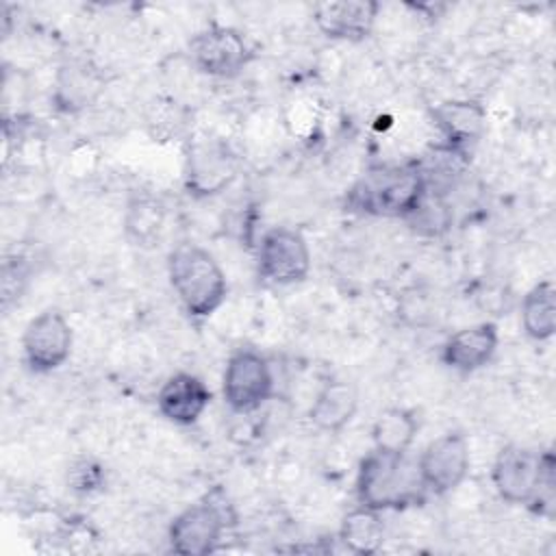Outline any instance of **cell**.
Returning a JSON list of instances; mask_svg holds the SVG:
<instances>
[{
	"label": "cell",
	"mask_w": 556,
	"mask_h": 556,
	"mask_svg": "<svg viewBox=\"0 0 556 556\" xmlns=\"http://www.w3.org/2000/svg\"><path fill=\"white\" fill-rule=\"evenodd\" d=\"M74 330L65 315L56 308H46L33 317L22 334L24 363L33 374H50L65 365L72 354Z\"/></svg>",
	"instance_id": "obj_9"
},
{
	"label": "cell",
	"mask_w": 556,
	"mask_h": 556,
	"mask_svg": "<svg viewBox=\"0 0 556 556\" xmlns=\"http://www.w3.org/2000/svg\"><path fill=\"white\" fill-rule=\"evenodd\" d=\"M541 452L508 443L504 445L491 467V480L497 495L515 506H528L536 478H539Z\"/></svg>",
	"instance_id": "obj_11"
},
{
	"label": "cell",
	"mask_w": 556,
	"mask_h": 556,
	"mask_svg": "<svg viewBox=\"0 0 556 556\" xmlns=\"http://www.w3.org/2000/svg\"><path fill=\"white\" fill-rule=\"evenodd\" d=\"M471 456L465 434L445 432L430 441L417 458V471L426 493L447 495L463 484Z\"/></svg>",
	"instance_id": "obj_10"
},
{
	"label": "cell",
	"mask_w": 556,
	"mask_h": 556,
	"mask_svg": "<svg viewBox=\"0 0 556 556\" xmlns=\"http://www.w3.org/2000/svg\"><path fill=\"white\" fill-rule=\"evenodd\" d=\"M167 206L161 198L137 191L128 198L124 211V232L130 243L139 248H154L165 230Z\"/></svg>",
	"instance_id": "obj_18"
},
{
	"label": "cell",
	"mask_w": 556,
	"mask_h": 556,
	"mask_svg": "<svg viewBox=\"0 0 556 556\" xmlns=\"http://www.w3.org/2000/svg\"><path fill=\"white\" fill-rule=\"evenodd\" d=\"M106 78L91 61L74 59L56 70L52 102L61 113H78L91 106L104 91Z\"/></svg>",
	"instance_id": "obj_15"
},
{
	"label": "cell",
	"mask_w": 556,
	"mask_h": 556,
	"mask_svg": "<svg viewBox=\"0 0 556 556\" xmlns=\"http://www.w3.org/2000/svg\"><path fill=\"white\" fill-rule=\"evenodd\" d=\"M443 143L469 152L486 130V111L476 100H443L430 109Z\"/></svg>",
	"instance_id": "obj_16"
},
{
	"label": "cell",
	"mask_w": 556,
	"mask_h": 556,
	"mask_svg": "<svg viewBox=\"0 0 556 556\" xmlns=\"http://www.w3.org/2000/svg\"><path fill=\"white\" fill-rule=\"evenodd\" d=\"M169 285L193 319L211 317L228 295V282L217 258L198 243H178L167 254Z\"/></svg>",
	"instance_id": "obj_3"
},
{
	"label": "cell",
	"mask_w": 556,
	"mask_h": 556,
	"mask_svg": "<svg viewBox=\"0 0 556 556\" xmlns=\"http://www.w3.org/2000/svg\"><path fill=\"white\" fill-rule=\"evenodd\" d=\"M211 389L189 371L172 374L156 393L159 413L176 426H193L211 404Z\"/></svg>",
	"instance_id": "obj_14"
},
{
	"label": "cell",
	"mask_w": 556,
	"mask_h": 556,
	"mask_svg": "<svg viewBox=\"0 0 556 556\" xmlns=\"http://www.w3.org/2000/svg\"><path fill=\"white\" fill-rule=\"evenodd\" d=\"M426 193L415 163L378 165L367 169L345 193V208L374 217L406 219Z\"/></svg>",
	"instance_id": "obj_1"
},
{
	"label": "cell",
	"mask_w": 556,
	"mask_h": 556,
	"mask_svg": "<svg viewBox=\"0 0 556 556\" xmlns=\"http://www.w3.org/2000/svg\"><path fill=\"white\" fill-rule=\"evenodd\" d=\"M406 226L421 237H439L452 226V208L443 195L426 191L413 213L404 219Z\"/></svg>",
	"instance_id": "obj_22"
},
{
	"label": "cell",
	"mask_w": 556,
	"mask_h": 556,
	"mask_svg": "<svg viewBox=\"0 0 556 556\" xmlns=\"http://www.w3.org/2000/svg\"><path fill=\"white\" fill-rule=\"evenodd\" d=\"M380 4L374 0H326L313 7V24L334 41H363L374 30Z\"/></svg>",
	"instance_id": "obj_12"
},
{
	"label": "cell",
	"mask_w": 556,
	"mask_h": 556,
	"mask_svg": "<svg viewBox=\"0 0 556 556\" xmlns=\"http://www.w3.org/2000/svg\"><path fill=\"white\" fill-rule=\"evenodd\" d=\"M356 500L374 510H397L424 502L426 489L421 484L417 460L406 454L382 450L367 452L356 469Z\"/></svg>",
	"instance_id": "obj_2"
},
{
	"label": "cell",
	"mask_w": 556,
	"mask_h": 556,
	"mask_svg": "<svg viewBox=\"0 0 556 556\" xmlns=\"http://www.w3.org/2000/svg\"><path fill=\"white\" fill-rule=\"evenodd\" d=\"M232 526H237L235 504L222 486H213L172 519L169 549L180 556H206L217 549L224 532Z\"/></svg>",
	"instance_id": "obj_4"
},
{
	"label": "cell",
	"mask_w": 556,
	"mask_h": 556,
	"mask_svg": "<svg viewBox=\"0 0 556 556\" xmlns=\"http://www.w3.org/2000/svg\"><path fill=\"white\" fill-rule=\"evenodd\" d=\"M258 276L278 287L302 282L311 271V248L300 230L276 226L261 237L256 254Z\"/></svg>",
	"instance_id": "obj_8"
},
{
	"label": "cell",
	"mask_w": 556,
	"mask_h": 556,
	"mask_svg": "<svg viewBox=\"0 0 556 556\" xmlns=\"http://www.w3.org/2000/svg\"><path fill=\"white\" fill-rule=\"evenodd\" d=\"M252 59V46L245 35L232 26H208L189 41L191 67L211 78H235Z\"/></svg>",
	"instance_id": "obj_6"
},
{
	"label": "cell",
	"mask_w": 556,
	"mask_h": 556,
	"mask_svg": "<svg viewBox=\"0 0 556 556\" xmlns=\"http://www.w3.org/2000/svg\"><path fill=\"white\" fill-rule=\"evenodd\" d=\"M339 543L358 556L376 554L384 543V523L380 510L358 504L352 508L339 526Z\"/></svg>",
	"instance_id": "obj_19"
},
{
	"label": "cell",
	"mask_w": 556,
	"mask_h": 556,
	"mask_svg": "<svg viewBox=\"0 0 556 556\" xmlns=\"http://www.w3.org/2000/svg\"><path fill=\"white\" fill-rule=\"evenodd\" d=\"M419 432V419L402 406L384 408L371 424V441L376 450L406 454Z\"/></svg>",
	"instance_id": "obj_21"
},
{
	"label": "cell",
	"mask_w": 556,
	"mask_h": 556,
	"mask_svg": "<svg viewBox=\"0 0 556 556\" xmlns=\"http://www.w3.org/2000/svg\"><path fill=\"white\" fill-rule=\"evenodd\" d=\"M65 480H67V486L76 495H93V493L104 489V484H106V469L93 456H76L67 465Z\"/></svg>",
	"instance_id": "obj_24"
},
{
	"label": "cell",
	"mask_w": 556,
	"mask_h": 556,
	"mask_svg": "<svg viewBox=\"0 0 556 556\" xmlns=\"http://www.w3.org/2000/svg\"><path fill=\"white\" fill-rule=\"evenodd\" d=\"M521 326L532 341H547L556 332V287L539 280L521 302Z\"/></svg>",
	"instance_id": "obj_20"
},
{
	"label": "cell",
	"mask_w": 556,
	"mask_h": 556,
	"mask_svg": "<svg viewBox=\"0 0 556 556\" xmlns=\"http://www.w3.org/2000/svg\"><path fill=\"white\" fill-rule=\"evenodd\" d=\"M526 508H530L532 513H536L541 517H554V510H556V460L549 450L541 452L536 486H534V493Z\"/></svg>",
	"instance_id": "obj_23"
},
{
	"label": "cell",
	"mask_w": 556,
	"mask_h": 556,
	"mask_svg": "<svg viewBox=\"0 0 556 556\" xmlns=\"http://www.w3.org/2000/svg\"><path fill=\"white\" fill-rule=\"evenodd\" d=\"M276 389V374L265 354L254 348L235 350L224 367L222 395L237 415L258 410Z\"/></svg>",
	"instance_id": "obj_5"
},
{
	"label": "cell",
	"mask_w": 556,
	"mask_h": 556,
	"mask_svg": "<svg viewBox=\"0 0 556 556\" xmlns=\"http://www.w3.org/2000/svg\"><path fill=\"white\" fill-rule=\"evenodd\" d=\"M500 345V332L493 321H480L450 334L441 345V361L458 374H473L491 363Z\"/></svg>",
	"instance_id": "obj_13"
},
{
	"label": "cell",
	"mask_w": 556,
	"mask_h": 556,
	"mask_svg": "<svg viewBox=\"0 0 556 556\" xmlns=\"http://www.w3.org/2000/svg\"><path fill=\"white\" fill-rule=\"evenodd\" d=\"M239 174V161L232 148L217 137H191L185 156V187L193 198H208L226 187Z\"/></svg>",
	"instance_id": "obj_7"
},
{
	"label": "cell",
	"mask_w": 556,
	"mask_h": 556,
	"mask_svg": "<svg viewBox=\"0 0 556 556\" xmlns=\"http://www.w3.org/2000/svg\"><path fill=\"white\" fill-rule=\"evenodd\" d=\"M358 410V389L354 382L343 378H330L317 391L311 408L308 421L319 432H341Z\"/></svg>",
	"instance_id": "obj_17"
}]
</instances>
